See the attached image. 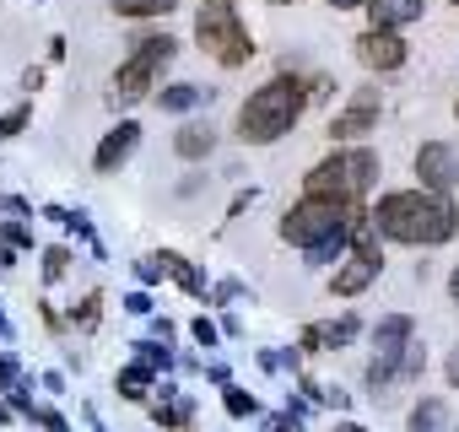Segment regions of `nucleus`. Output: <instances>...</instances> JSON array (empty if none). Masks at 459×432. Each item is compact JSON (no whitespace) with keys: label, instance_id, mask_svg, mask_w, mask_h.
<instances>
[{"label":"nucleus","instance_id":"obj_1","mask_svg":"<svg viewBox=\"0 0 459 432\" xmlns=\"http://www.w3.org/2000/svg\"><path fill=\"white\" fill-rule=\"evenodd\" d=\"M373 222L394 244H448L454 228H459V211L437 189H400V194H384L378 200Z\"/></svg>","mask_w":459,"mask_h":432},{"label":"nucleus","instance_id":"obj_2","mask_svg":"<svg viewBox=\"0 0 459 432\" xmlns=\"http://www.w3.org/2000/svg\"><path fill=\"white\" fill-rule=\"evenodd\" d=\"M308 108V92H303V82H292V76H276V82H265L249 103H244V114H238V130H244V141H276V135H287L292 125H298V114Z\"/></svg>","mask_w":459,"mask_h":432},{"label":"nucleus","instance_id":"obj_3","mask_svg":"<svg viewBox=\"0 0 459 432\" xmlns=\"http://www.w3.org/2000/svg\"><path fill=\"white\" fill-rule=\"evenodd\" d=\"M281 233H287V244H303V249H319V244H330V238H346V233H351V200H341V194H314V189H308V200H298V205L287 211Z\"/></svg>","mask_w":459,"mask_h":432},{"label":"nucleus","instance_id":"obj_4","mask_svg":"<svg viewBox=\"0 0 459 432\" xmlns=\"http://www.w3.org/2000/svg\"><path fill=\"white\" fill-rule=\"evenodd\" d=\"M195 39H200V49L216 55L221 65H244V60L255 55V44H249V33H244V22H238V6H233V0H205L200 17H195Z\"/></svg>","mask_w":459,"mask_h":432},{"label":"nucleus","instance_id":"obj_5","mask_svg":"<svg viewBox=\"0 0 459 432\" xmlns=\"http://www.w3.org/2000/svg\"><path fill=\"white\" fill-rule=\"evenodd\" d=\"M373 178H378V151L357 146V151H335L330 162H319V168L308 173V189H314V194H341V200H357Z\"/></svg>","mask_w":459,"mask_h":432},{"label":"nucleus","instance_id":"obj_6","mask_svg":"<svg viewBox=\"0 0 459 432\" xmlns=\"http://www.w3.org/2000/svg\"><path fill=\"white\" fill-rule=\"evenodd\" d=\"M173 39H146L125 65H119V76H114V108H130V103H141L146 92H152V82H157V71L173 60Z\"/></svg>","mask_w":459,"mask_h":432},{"label":"nucleus","instance_id":"obj_7","mask_svg":"<svg viewBox=\"0 0 459 432\" xmlns=\"http://www.w3.org/2000/svg\"><path fill=\"white\" fill-rule=\"evenodd\" d=\"M416 178H421L427 189L448 194V189L459 184V151H454V146H443V141H427V146L416 151Z\"/></svg>","mask_w":459,"mask_h":432},{"label":"nucleus","instance_id":"obj_8","mask_svg":"<svg viewBox=\"0 0 459 432\" xmlns=\"http://www.w3.org/2000/svg\"><path fill=\"white\" fill-rule=\"evenodd\" d=\"M357 55H362L368 71H400V65H405V44L394 39V28H373V33H362V39H357Z\"/></svg>","mask_w":459,"mask_h":432},{"label":"nucleus","instance_id":"obj_9","mask_svg":"<svg viewBox=\"0 0 459 432\" xmlns=\"http://www.w3.org/2000/svg\"><path fill=\"white\" fill-rule=\"evenodd\" d=\"M373 125H378V92H357V98H351V108H346V114H335L330 135H368Z\"/></svg>","mask_w":459,"mask_h":432},{"label":"nucleus","instance_id":"obj_10","mask_svg":"<svg viewBox=\"0 0 459 432\" xmlns=\"http://www.w3.org/2000/svg\"><path fill=\"white\" fill-rule=\"evenodd\" d=\"M378 265H384L378 255H362V249H357V255H351V260L335 271V292H341V298H357V292H368V287H373V276H378Z\"/></svg>","mask_w":459,"mask_h":432},{"label":"nucleus","instance_id":"obj_11","mask_svg":"<svg viewBox=\"0 0 459 432\" xmlns=\"http://www.w3.org/2000/svg\"><path fill=\"white\" fill-rule=\"evenodd\" d=\"M405 341H411V319H405V314H389V319L373 330V351H378V357H389V362L411 351Z\"/></svg>","mask_w":459,"mask_h":432},{"label":"nucleus","instance_id":"obj_12","mask_svg":"<svg viewBox=\"0 0 459 432\" xmlns=\"http://www.w3.org/2000/svg\"><path fill=\"white\" fill-rule=\"evenodd\" d=\"M421 6L427 0H368V17H373V28H405L421 17Z\"/></svg>","mask_w":459,"mask_h":432},{"label":"nucleus","instance_id":"obj_13","mask_svg":"<svg viewBox=\"0 0 459 432\" xmlns=\"http://www.w3.org/2000/svg\"><path fill=\"white\" fill-rule=\"evenodd\" d=\"M135 135H141L135 125H119V130H108V141L98 146V173H114V168H119V162L135 151Z\"/></svg>","mask_w":459,"mask_h":432},{"label":"nucleus","instance_id":"obj_14","mask_svg":"<svg viewBox=\"0 0 459 432\" xmlns=\"http://www.w3.org/2000/svg\"><path fill=\"white\" fill-rule=\"evenodd\" d=\"M211 146H216L211 125H184V130L173 135V151H178V157H205Z\"/></svg>","mask_w":459,"mask_h":432},{"label":"nucleus","instance_id":"obj_15","mask_svg":"<svg viewBox=\"0 0 459 432\" xmlns=\"http://www.w3.org/2000/svg\"><path fill=\"white\" fill-rule=\"evenodd\" d=\"M357 335V319H341V324H319L303 335V351H319V346H346Z\"/></svg>","mask_w":459,"mask_h":432},{"label":"nucleus","instance_id":"obj_16","mask_svg":"<svg viewBox=\"0 0 459 432\" xmlns=\"http://www.w3.org/2000/svg\"><path fill=\"white\" fill-rule=\"evenodd\" d=\"M205 98H211V92H200V87H189V82H178V87H168V92H162L157 103H162L168 114H184V108H200Z\"/></svg>","mask_w":459,"mask_h":432},{"label":"nucleus","instance_id":"obj_17","mask_svg":"<svg viewBox=\"0 0 459 432\" xmlns=\"http://www.w3.org/2000/svg\"><path fill=\"white\" fill-rule=\"evenodd\" d=\"M443 421H448L443 400H421V405L411 410V432H443Z\"/></svg>","mask_w":459,"mask_h":432},{"label":"nucleus","instance_id":"obj_18","mask_svg":"<svg viewBox=\"0 0 459 432\" xmlns=\"http://www.w3.org/2000/svg\"><path fill=\"white\" fill-rule=\"evenodd\" d=\"M178 6V0H114L119 17H168Z\"/></svg>","mask_w":459,"mask_h":432},{"label":"nucleus","instance_id":"obj_19","mask_svg":"<svg viewBox=\"0 0 459 432\" xmlns=\"http://www.w3.org/2000/svg\"><path fill=\"white\" fill-rule=\"evenodd\" d=\"M162 271H168V276H173V281H178L184 292H195V298L205 292V281H200V276L189 271V260H178V255H162Z\"/></svg>","mask_w":459,"mask_h":432},{"label":"nucleus","instance_id":"obj_20","mask_svg":"<svg viewBox=\"0 0 459 432\" xmlns=\"http://www.w3.org/2000/svg\"><path fill=\"white\" fill-rule=\"evenodd\" d=\"M146 384H152V367H146V362H135V367H125V373H119V394H130V400H141V394H146Z\"/></svg>","mask_w":459,"mask_h":432},{"label":"nucleus","instance_id":"obj_21","mask_svg":"<svg viewBox=\"0 0 459 432\" xmlns=\"http://www.w3.org/2000/svg\"><path fill=\"white\" fill-rule=\"evenodd\" d=\"M162 346H168V341H162ZM162 346H157V341H141V346H135V362H146V367H152V373H157V367H168V362H173V357H168V351H162Z\"/></svg>","mask_w":459,"mask_h":432},{"label":"nucleus","instance_id":"obj_22","mask_svg":"<svg viewBox=\"0 0 459 432\" xmlns=\"http://www.w3.org/2000/svg\"><path fill=\"white\" fill-rule=\"evenodd\" d=\"M221 394H227V410H233V416H255V410H260V405H255V394H249V389H233V384H227V389H221Z\"/></svg>","mask_w":459,"mask_h":432},{"label":"nucleus","instance_id":"obj_23","mask_svg":"<svg viewBox=\"0 0 459 432\" xmlns=\"http://www.w3.org/2000/svg\"><path fill=\"white\" fill-rule=\"evenodd\" d=\"M65 265H71V255L65 249H44V276L55 281V276H65Z\"/></svg>","mask_w":459,"mask_h":432},{"label":"nucleus","instance_id":"obj_24","mask_svg":"<svg viewBox=\"0 0 459 432\" xmlns=\"http://www.w3.org/2000/svg\"><path fill=\"white\" fill-rule=\"evenodd\" d=\"M28 125V108H17V114H6V119H0V135H17Z\"/></svg>","mask_w":459,"mask_h":432},{"label":"nucleus","instance_id":"obj_25","mask_svg":"<svg viewBox=\"0 0 459 432\" xmlns=\"http://www.w3.org/2000/svg\"><path fill=\"white\" fill-rule=\"evenodd\" d=\"M195 341H200V346H216V324H211V319H195Z\"/></svg>","mask_w":459,"mask_h":432},{"label":"nucleus","instance_id":"obj_26","mask_svg":"<svg viewBox=\"0 0 459 432\" xmlns=\"http://www.w3.org/2000/svg\"><path fill=\"white\" fill-rule=\"evenodd\" d=\"M125 308H130V314H152V298H146V292H130Z\"/></svg>","mask_w":459,"mask_h":432},{"label":"nucleus","instance_id":"obj_27","mask_svg":"<svg viewBox=\"0 0 459 432\" xmlns=\"http://www.w3.org/2000/svg\"><path fill=\"white\" fill-rule=\"evenodd\" d=\"M76 319H82V324H87V330H92V324H98V298H87V303H82V314H76Z\"/></svg>","mask_w":459,"mask_h":432},{"label":"nucleus","instance_id":"obj_28","mask_svg":"<svg viewBox=\"0 0 459 432\" xmlns=\"http://www.w3.org/2000/svg\"><path fill=\"white\" fill-rule=\"evenodd\" d=\"M6 238H12V244H33V233H28V228H17V222H6Z\"/></svg>","mask_w":459,"mask_h":432},{"label":"nucleus","instance_id":"obj_29","mask_svg":"<svg viewBox=\"0 0 459 432\" xmlns=\"http://www.w3.org/2000/svg\"><path fill=\"white\" fill-rule=\"evenodd\" d=\"M271 432H303V427H298V416H281V421H271Z\"/></svg>","mask_w":459,"mask_h":432},{"label":"nucleus","instance_id":"obj_30","mask_svg":"<svg viewBox=\"0 0 459 432\" xmlns=\"http://www.w3.org/2000/svg\"><path fill=\"white\" fill-rule=\"evenodd\" d=\"M448 384H459V346H454V357H448Z\"/></svg>","mask_w":459,"mask_h":432},{"label":"nucleus","instance_id":"obj_31","mask_svg":"<svg viewBox=\"0 0 459 432\" xmlns=\"http://www.w3.org/2000/svg\"><path fill=\"white\" fill-rule=\"evenodd\" d=\"M330 6L335 12H351V6H368V0H330Z\"/></svg>","mask_w":459,"mask_h":432},{"label":"nucleus","instance_id":"obj_32","mask_svg":"<svg viewBox=\"0 0 459 432\" xmlns=\"http://www.w3.org/2000/svg\"><path fill=\"white\" fill-rule=\"evenodd\" d=\"M448 292H454V303H459V271H454V276H448Z\"/></svg>","mask_w":459,"mask_h":432},{"label":"nucleus","instance_id":"obj_33","mask_svg":"<svg viewBox=\"0 0 459 432\" xmlns=\"http://www.w3.org/2000/svg\"><path fill=\"white\" fill-rule=\"evenodd\" d=\"M0 335H12V324H6V319H0Z\"/></svg>","mask_w":459,"mask_h":432},{"label":"nucleus","instance_id":"obj_34","mask_svg":"<svg viewBox=\"0 0 459 432\" xmlns=\"http://www.w3.org/2000/svg\"><path fill=\"white\" fill-rule=\"evenodd\" d=\"M341 432H362V427H341Z\"/></svg>","mask_w":459,"mask_h":432},{"label":"nucleus","instance_id":"obj_35","mask_svg":"<svg viewBox=\"0 0 459 432\" xmlns=\"http://www.w3.org/2000/svg\"><path fill=\"white\" fill-rule=\"evenodd\" d=\"M276 6H287V0H276Z\"/></svg>","mask_w":459,"mask_h":432},{"label":"nucleus","instance_id":"obj_36","mask_svg":"<svg viewBox=\"0 0 459 432\" xmlns=\"http://www.w3.org/2000/svg\"><path fill=\"white\" fill-rule=\"evenodd\" d=\"M454 114H459V103H454Z\"/></svg>","mask_w":459,"mask_h":432},{"label":"nucleus","instance_id":"obj_37","mask_svg":"<svg viewBox=\"0 0 459 432\" xmlns=\"http://www.w3.org/2000/svg\"><path fill=\"white\" fill-rule=\"evenodd\" d=\"M454 6H459V0H454Z\"/></svg>","mask_w":459,"mask_h":432}]
</instances>
